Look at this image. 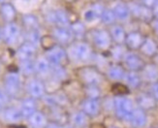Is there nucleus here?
<instances>
[{"label":"nucleus","instance_id":"19","mask_svg":"<svg viewBox=\"0 0 158 128\" xmlns=\"http://www.w3.org/2000/svg\"><path fill=\"white\" fill-rule=\"evenodd\" d=\"M35 109H36L35 102H34L32 99L27 98V99H24L23 102L22 103L20 112H22L23 117H24V118H30L32 114L35 113Z\"/></svg>","mask_w":158,"mask_h":128},{"label":"nucleus","instance_id":"24","mask_svg":"<svg viewBox=\"0 0 158 128\" xmlns=\"http://www.w3.org/2000/svg\"><path fill=\"white\" fill-rule=\"evenodd\" d=\"M29 121L34 128H44L47 125V118L45 114L40 112H35L29 118Z\"/></svg>","mask_w":158,"mask_h":128},{"label":"nucleus","instance_id":"20","mask_svg":"<svg viewBox=\"0 0 158 128\" xmlns=\"http://www.w3.org/2000/svg\"><path fill=\"white\" fill-rule=\"evenodd\" d=\"M52 22L58 25V27H68V25H69V19H68L67 14L61 10L52 13Z\"/></svg>","mask_w":158,"mask_h":128},{"label":"nucleus","instance_id":"29","mask_svg":"<svg viewBox=\"0 0 158 128\" xmlns=\"http://www.w3.org/2000/svg\"><path fill=\"white\" fill-rule=\"evenodd\" d=\"M1 14L6 21H12L15 18V9L11 4H3L1 7Z\"/></svg>","mask_w":158,"mask_h":128},{"label":"nucleus","instance_id":"42","mask_svg":"<svg viewBox=\"0 0 158 128\" xmlns=\"http://www.w3.org/2000/svg\"><path fill=\"white\" fill-rule=\"evenodd\" d=\"M0 38H1V31H0Z\"/></svg>","mask_w":158,"mask_h":128},{"label":"nucleus","instance_id":"35","mask_svg":"<svg viewBox=\"0 0 158 128\" xmlns=\"http://www.w3.org/2000/svg\"><path fill=\"white\" fill-rule=\"evenodd\" d=\"M126 55V52H124L121 48V46H118L116 48H114L113 50V56L115 58V59H120V58H123L124 56Z\"/></svg>","mask_w":158,"mask_h":128},{"label":"nucleus","instance_id":"41","mask_svg":"<svg viewBox=\"0 0 158 128\" xmlns=\"http://www.w3.org/2000/svg\"><path fill=\"white\" fill-rule=\"evenodd\" d=\"M48 128H61V127L57 124H50L49 126H48Z\"/></svg>","mask_w":158,"mask_h":128},{"label":"nucleus","instance_id":"9","mask_svg":"<svg viewBox=\"0 0 158 128\" xmlns=\"http://www.w3.org/2000/svg\"><path fill=\"white\" fill-rule=\"evenodd\" d=\"M19 35V28L15 23H8L3 30V36L7 43L14 44Z\"/></svg>","mask_w":158,"mask_h":128},{"label":"nucleus","instance_id":"34","mask_svg":"<svg viewBox=\"0 0 158 128\" xmlns=\"http://www.w3.org/2000/svg\"><path fill=\"white\" fill-rule=\"evenodd\" d=\"M34 69H35V65H33L30 60H24L22 64V70L25 74H31Z\"/></svg>","mask_w":158,"mask_h":128},{"label":"nucleus","instance_id":"4","mask_svg":"<svg viewBox=\"0 0 158 128\" xmlns=\"http://www.w3.org/2000/svg\"><path fill=\"white\" fill-rule=\"evenodd\" d=\"M124 59L125 66L130 71H138L143 69V60L139 56H137L134 52H126V55L123 57Z\"/></svg>","mask_w":158,"mask_h":128},{"label":"nucleus","instance_id":"16","mask_svg":"<svg viewBox=\"0 0 158 128\" xmlns=\"http://www.w3.org/2000/svg\"><path fill=\"white\" fill-rule=\"evenodd\" d=\"M35 52V47L31 43H25L19 48L18 52L19 57L24 61V60H30V58L33 56Z\"/></svg>","mask_w":158,"mask_h":128},{"label":"nucleus","instance_id":"25","mask_svg":"<svg viewBox=\"0 0 158 128\" xmlns=\"http://www.w3.org/2000/svg\"><path fill=\"white\" fill-rule=\"evenodd\" d=\"M138 103L143 110H148L152 109L155 106V99L152 95H148V94H142L138 97Z\"/></svg>","mask_w":158,"mask_h":128},{"label":"nucleus","instance_id":"2","mask_svg":"<svg viewBox=\"0 0 158 128\" xmlns=\"http://www.w3.org/2000/svg\"><path fill=\"white\" fill-rule=\"evenodd\" d=\"M129 10L130 14H132L134 17L143 19V21H149L152 19L153 14H152V9L143 6V4H136V3H131L129 4Z\"/></svg>","mask_w":158,"mask_h":128},{"label":"nucleus","instance_id":"33","mask_svg":"<svg viewBox=\"0 0 158 128\" xmlns=\"http://www.w3.org/2000/svg\"><path fill=\"white\" fill-rule=\"evenodd\" d=\"M25 25H27L28 27L35 28L37 26V19L35 17H33L32 15H26L23 19Z\"/></svg>","mask_w":158,"mask_h":128},{"label":"nucleus","instance_id":"22","mask_svg":"<svg viewBox=\"0 0 158 128\" xmlns=\"http://www.w3.org/2000/svg\"><path fill=\"white\" fill-rule=\"evenodd\" d=\"M28 91L31 94V96L38 98L44 94V85L43 84L37 80H33L28 84Z\"/></svg>","mask_w":158,"mask_h":128},{"label":"nucleus","instance_id":"3","mask_svg":"<svg viewBox=\"0 0 158 128\" xmlns=\"http://www.w3.org/2000/svg\"><path fill=\"white\" fill-rule=\"evenodd\" d=\"M93 41L95 46L98 49L101 50H107L110 46H111L112 42V37L111 34L106 30H98L94 33L93 36Z\"/></svg>","mask_w":158,"mask_h":128},{"label":"nucleus","instance_id":"43","mask_svg":"<svg viewBox=\"0 0 158 128\" xmlns=\"http://www.w3.org/2000/svg\"><path fill=\"white\" fill-rule=\"evenodd\" d=\"M23 1H29V0H23Z\"/></svg>","mask_w":158,"mask_h":128},{"label":"nucleus","instance_id":"15","mask_svg":"<svg viewBox=\"0 0 158 128\" xmlns=\"http://www.w3.org/2000/svg\"><path fill=\"white\" fill-rule=\"evenodd\" d=\"M53 35L57 41L63 44L69 43L74 36L72 31L69 30L67 27H57L56 29H54Z\"/></svg>","mask_w":158,"mask_h":128},{"label":"nucleus","instance_id":"5","mask_svg":"<svg viewBox=\"0 0 158 128\" xmlns=\"http://www.w3.org/2000/svg\"><path fill=\"white\" fill-rule=\"evenodd\" d=\"M47 57L49 62L52 65H60V63L63 61L66 57L65 51L59 47H54L51 49L47 53Z\"/></svg>","mask_w":158,"mask_h":128},{"label":"nucleus","instance_id":"37","mask_svg":"<svg viewBox=\"0 0 158 128\" xmlns=\"http://www.w3.org/2000/svg\"><path fill=\"white\" fill-rule=\"evenodd\" d=\"M7 102H8V96L5 92L0 89V106L7 104Z\"/></svg>","mask_w":158,"mask_h":128},{"label":"nucleus","instance_id":"6","mask_svg":"<svg viewBox=\"0 0 158 128\" xmlns=\"http://www.w3.org/2000/svg\"><path fill=\"white\" fill-rule=\"evenodd\" d=\"M5 85H6V89L8 93L15 95V94L19 91V86H20V80L18 74L16 73H10L6 76L5 80Z\"/></svg>","mask_w":158,"mask_h":128},{"label":"nucleus","instance_id":"7","mask_svg":"<svg viewBox=\"0 0 158 128\" xmlns=\"http://www.w3.org/2000/svg\"><path fill=\"white\" fill-rule=\"evenodd\" d=\"M81 79L85 81L87 85H97L101 82V75L99 72L92 68L84 69L81 72Z\"/></svg>","mask_w":158,"mask_h":128},{"label":"nucleus","instance_id":"30","mask_svg":"<svg viewBox=\"0 0 158 128\" xmlns=\"http://www.w3.org/2000/svg\"><path fill=\"white\" fill-rule=\"evenodd\" d=\"M87 114L85 112H78L73 114L72 120L77 126H85L87 122Z\"/></svg>","mask_w":158,"mask_h":128},{"label":"nucleus","instance_id":"40","mask_svg":"<svg viewBox=\"0 0 158 128\" xmlns=\"http://www.w3.org/2000/svg\"><path fill=\"white\" fill-rule=\"evenodd\" d=\"M152 14H153V17L158 19V1L155 3V5L152 7Z\"/></svg>","mask_w":158,"mask_h":128},{"label":"nucleus","instance_id":"14","mask_svg":"<svg viewBox=\"0 0 158 128\" xmlns=\"http://www.w3.org/2000/svg\"><path fill=\"white\" fill-rule=\"evenodd\" d=\"M90 48L86 43H79L74 48V55L80 60H87L90 56Z\"/></svg>","mask_w":158,"mask_h":128},{"label":"nucleus","instance_id":"28","mask_svg":"<svg viewBox=\"0 0 158 128\" xmlns=\"http://www.w3.org/2000/svg\"><path fill=\"white\" fill-rule=\"evenodd\" d=\"M35 70L39 73L45 75L50 71V62L46 58H39L35 63Z\"/></svg>","mask_w":158,"mask_h":128},{"label":"nucleus","instance_id":"1","mask_svg":"<svg viewBox=\"0 0 158 128\" xmlns=\"http://www.w3.org/2000/svg\"><path fill=\"white\" fill-rule=\"evenodd\" d=\"M114 110L118 114V117L122 119H129L131 118V114L134 111V107L131 102V100L123 97L118 96L114 99Z\"/></svg>","mask_w":158,"mask_h":128},{"label":"nucleus","instance_id":"44","mask_svg":"<svg viewBox=\"0 0 158 128\" xmlns=\"http://www.w3.org/2000/svg\"><path fill=\"white\" fill-rule=\"evenodd\" d=\"M3 1V0H0V2H2Z\"/></svg>","mask_w":158,"mask_h":128},{"label":"nucleus","instance_id":"31","mask_svg":"<svg viewBox=\"0 0 158 128\" xmlns=\"http://www.w3.org/2000/svg\"><path fill=\"white\" fill-rule=\"evenodd\" d=\"M115 19L116 18L113 10H104V12H103V14L101 16V19L103 21V23L106 24L113 23Z\"/></svg>","mask_w":158,"mask_h":128},{"label":"nucleus","instance_id":"12","mask_svg":"<svg viewBox=\"0 0 158 128\" xmlns=\"http://www.w3.org/2000/svg\"><path fill=\"white\" fill-rule=\"evenodd\" d=\"M130 121L132 124L137 128H142L146 125L147 123V116L146 113L143 109H134L131 118H130Z\"/></svg>","mask_w":158,"mask_h":128},{"label":"nucleus","instance_id":"23","mask_svg":"<svg viewBox=\"0 0 158 128\" xmlns=\"http://www.w3.org/2000/svg\"><path fill=\"white\" fill-rule=\"evenodd\" d=\"M123 79L125 80L128 86L132 87V89H137L141 84V77L136 71H129L125 73Z\"/></svg>","mask_w":158,"mask_h":128},{"label":"nucleus","instance_id":"36","mask_svg":"<svg viewBox=\"0 0 158 128\" xmlns=\"http://www.w3.org/2000/svg\"><path fill=\"white\" fill-rule=\"evenodd\" d=\"M150 92H152V95L154 97L155 100H158V82L153 83L150 87Z\"/></svg>","mask_w":158,"mask_h":128},{"label":"nucleus","instance_id":"26","mask_svg":"<svg viewBox=\"0 0 158 128\" xmlns=\"http://www.w3.org/2000/svg\"><path fill=\"white\" fill-rule=\"evenodd\" d=\"M125 72L123 70V68L119 65H112L109 68L108 71V76L110 77V79H112L114 81H119L121 79L124 78Z\"/></svg>","mask_w":158,"mask_h":128},{"label":"nucleus","instance_id":"8","mask_svg":"<svg viewBox=\"0 0 158 128\" xmlns=\"http://www.w3.org/2000/svg\"><path fill=\"white\" fill-rule=\"evenodd\" d=\"M145 41V38L139 32H131L126 35L125 43L130 50H138L141 49V47Z\"/></svg>","mask_w":158,"mask_h":128},{"label":"nucleus","instance_id":"11","mask_svg":"<svg viewBox=\"0 0 158 128\" xmlns=\"http://www.w3.org/2000/svg\"><path fill=\"white\" fill-rule=\"evenodd\" d=\"M104 8L101 4H94L91 8H89L85 11L84 13V19L85 22L91 23L94 22L95 19H97L98 18H101L103 12H104Z\"/></svg>","mask_w":158,"mask_h":128},{"label":"nucleus","instance_id":"45","mask_svg":"<svg viewBox=\"0 0 158 128\" xmlns=\"http://www.w3.org/2000/svg\"><path fill=\"white\" fill-rule=\"evenodd\" d=\"M69 1H73V0H69Z\"/></svg>","mask_w":158,"mask_h":128},{"label":"nucleus","instance_id":"17","mask_svg":"<svg viewBox=\"0 0 158 128\" xmlns=\"http://www.w3.org/2000/svg\"><path fill=\"white\" fill-rule=\"evenodd\" d=\"M82 109L87 116H95L99 111V103L96 98H88L85 101Z\"/></svg>","mask_w":158,"mask_h":128},{"label":"nucleus","instance_id":"39","mask_svg":"<svg viewBox=\"0 0 158 128\" xmlns=\"http://www.w3.org/2000/svg\"><path fill=\"white\" fill-rule=\"evenodd\" d=\"M152 27L155 31L156 34H158V19H153V21L152 22Z\"/></svg>","mask_w":158,"mask_h":128},{"label":"nucleus","instance_id":"13","mask_svg":"<svg viewBox=\"0 0 158 128\" xmlns=\"http://www.w3.org/2000/svg\"><path fill=\"white\" fill-rule=\"evenodd\" d=\"M115 18L120 19V21H126L130 16L129 6L124 2H116L113 9Z\"/></svg>","mask_w":158,"mask_h":128},{"label":"nucleus","instance_id":"21","mask_svg":"<svg viewBox=\"0 0 158 128\" xmlns=\"http://www.w3.org/2000/svg\"><path fill=\"white\" fill-rule=\"evenodd\" d=\"M111 37L115 43L118 44H122L125 42L126 39V33L123 29V27H121L120 25H114L111 29Z\"/></svg>","mask_w":158,"mask_h":128},{"label":"nucleus","instance_id":"27","mask_svg":"<svg viewBox=\"0 0 158 128\" xmlns=\"http://www.w3.org/2000/svg\"><path fill=\"white\" fill-rule=\"evenodd\" d=\"M22 112L15 109V108H10L4 112V118L10 122H18L22 119Z\"/></svg>","mask_w":158,"mask_h":128},{"label":"nucleus","instance_id":"18","mask_svg":"<svg viewBox=\"0 0 158 128\" xmlns=\"http://www.w3.org/2000/svg\"><path fill=\"white\" fill-rule=\"evenodd\" d=\"M141 50H142L143 53H145L146 56H153L156 55L158 48H157V44L152 39L148 38V39H145V41H143V43L141 47Z\"/></svg>","mask_w":158,"mask_h":128},{"label":"nucleus","instance_id":"38","mask_svg":"<svg viewBox=\"0 0 158 128\" xmlns=\"http://www.w3.org/2000/svg\"><path fill=\"white\" fill-rule=\"evenodd\" d=\"M141 1L143 6H146V7H148V8H152L158 0H141Z\"/></svg>","mask_w":158,"mask_h":128},{"label":"nucleus","instance_id":"32","mask_svg":"<svg viewBox=\"0 0 158 128\" xmlns=\"http://www.w3.org/2000/svg\"><path fill=\"white\" fill-rule=\"evenodd\" d=\"M72 33L73 35L77 36V37H81L85 34V26L81 23H75L72 25Z\"/></svg>","mask_w":158,"mask_h":128},{"label":"nucleus","instance_id":"10","mask_svg":"<svg viewBox=\"0 0 158 128\" xmlns=\"http://www.w3.org/2000/svg\"><path fill=\"white\" fill-rule=\"evenodd\" d=\"M142 77L148 83L158 82V66L155 64H148L143 67Z\"/></svg>","mask_w":158,"mask_h":128}]
</instances>
